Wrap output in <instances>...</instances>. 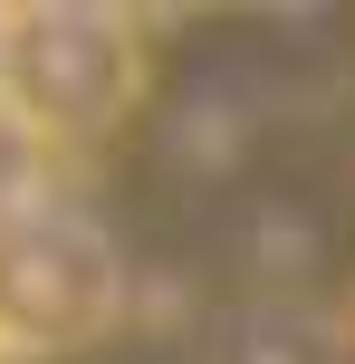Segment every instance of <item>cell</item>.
<instances>
[{
  "mask_svg": "<svg viewBox=\"0 0 355 364\" xmlns=\"http://www.w3.org/2000/svg\"><path fill=\"white\" fill-rule=\"evenodd\" d=\"M29 201H48V144L0 106V220H19Z\"/></svg>",
  "mask_w": 355,
  "mask_h": 364,
  "instance_id": "obj_5",
  "label": "cell"
},
{
  "mask_svg": "<svg viewBox=\"0 0 355 364\" xmlns=\"http://www.w3.org/2000/svg\"><path fill=\"white\" fill-rule=\"evenodd\" d=\"M346 192H355V154H346Z\"/></svg>",
  "mask_w": 355,
  "mask_h": 364,
  "instance_id": "obj_7",
  "label": "cell"
},
{
  "mask_svg": "<svg viewBox=\"0 0 355 364\" xmlns=\"http://www.w3.org/2000/svg\"><path fill=\"white\" fill-rule=\"evenodd\" d=\"M134 269L87 201L48 192L0 220V355H77L125 316Z\"/></svg>",
  "mask_w": 355,
  "mask_h": 364,
  "instance_id": "obj_1",
  "label": "cell"
},
{
  "mask_svg": "<svg viewBox=\"0 0 355 364\" xmlns=\"http://www.w3.org/2000/svg\"><path fill=\"white\" fill-rule=\"evenodd\" d=\"M337 220L317 211V201H260L250 211V297H307L317 307V288L337 278Z\"/></svg>",
  "mask_w": 355,
  "mask_h": 364,
  "instance_id": "obj_4",
  "label": "cell"
},
{
  "mask_svg": "<svg viewBox=\"0 0 355 364\" xmlns=\"http://www.w3.org/2000/svg\"><path fill=\"white\" fill-rule=\"evenodd\" d=\"M144 96V38L125 10H10V58H0V106L38 144H96Z\"/></svg>",
  "mask_w": 355,
  "mask_h": 364,
  "instance_id": "obj_2",
  "label": "cell"
},
{
  "mask_svg": "<svg viewBox=\"0 0 355 364\" xmlns=\"http://www.w3.org/2000/svg\"><path fill=\"white\" fill-rule=\"evenodd\" d=\"M0 58H10V10H0Z\"/></svg>",
  "mask_w": 355,
  "mask_h": 364,
  "instance_id": "obj_6",
  "label": "cell"
},
{
  "mask_svg": "<svg viewBox=\"0 0 355 364\" xmlns=\"http://www.w3.org/2000/svg\"><path fill=\"white\" fill-rule=\"evenodd\" d=\"M202 364H355L337 307L307 297H240L231 316L202 326Z\"/></svg>",
  "mask_w": 355,
  "mask_h": 364,
  "instance_id": "obj_3",
  "label": "cell"
}]
</instances>
